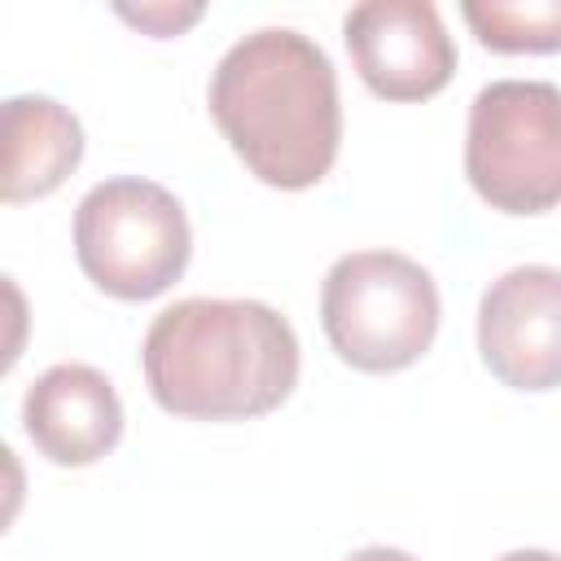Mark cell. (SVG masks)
Wrapping results in <instances>:
<instances>
[{"instance_id": "13", "label": "cell", "mask_w": 561, "mask_h": 561, "mask_svg": "<svg viewBox=\"0 0 561 561\" xmlns=\"http://www.w3.org/2000/svg\"><path fill=\"white\" fill-rule=\"evenodd\" d=\"M500 561H561L557 552H543V548H513V552H504Z\"/></svg>"}, {"instance_id": "7", "label": "cell", "mask_w": 561, "mask_h": 561, "mask_svg": "<svg viewBox=\"0 0 561 561\" xmlns=\"http://www.w3.org/2000/svg\"><path fill=\"white\" fill-rule=\"evenodd\" d=\"M346 53L381 101H430L456 75V44L430 0H364L342 18Z\"/></svg>"}, {"instance_id": "9", "label": "cell", "mask_w": 561, "mask_h": 561, "mask_svg": "<svg viewBox=\"0 0 561 561\" xmlns=\"http://www.w3.org/2000/svg\"><path fill=\"white\" fill-rule=\"evenodd\" d=\"M83 162V127L53 96H9L4 101V171L0 197L9 206L48 197Z\"/></svg>"}, {"instance_id": "3", "label": "cell", "mask_w": 561, "mask_h": 561, "mask_svg": "<svg viewBox=\"0 0 561 561\" xmlns=\"http://www.w3.org/2000/svg\"><path fill=\"white\" fill-rule=\"evenodd\" d=\"M443 302L434 276L399 250L342 254L320 285L329 346L355 373H403L438 337Z\"/></svg>"}, {"instance_id": "1", "label": "cell", "mask_w": 561, "mask_h": 561, "mask_svg": "<svg viewBox=\"0 0 561 561\" xmlns=\"http://www.w3.org/2000/svg\"><path fill=\"white\" fill-rule=\"evenodd\" d=\"M206 101L228 149L267 188H311L337 162V70L329 53L294 26L241 35L219 57Z\"/></svg>"}, {"instance_id": "6", "label": "cell", "mask_w": 561, "mask_h": 561, "mask_svg": "<svg viewBox=\"0 0 561 561\" xmlns=\"http://www.w3.org/2000/svg\"><path fill=\"white\" fill-rule=\"evenodd\" d=\"M478 355L508 390L543 394L561 386V267L522 263L482 289Z\"/></svg>"}, {"instance_id": "10", "label": "cell", "mask_w": 561, "mask_h": 561, "mask_svg": "<svg viewBox=\"0 0 561 561\" xmlns=\"http://www.w3.org/2000/svg\"><path fill=\"white\" fill-rule=\"evenodd\" d=\"M460 13L491 53H561V0H469Z\"/></svg>"}, {"instance_id": "4", "label": "cell", "mask_w": 561, "mask_h": 561, "mask_svg": "<svg viewBox=\"0 0 561 561\" xmlns=\"http://www.w3.org/2000/svg\"><path fill=\"white\" fill-rule=\"evenodd\" d=\"M188 254L193 232L180 197L145 175L101 180L75 206V259L118 302L167 294L184 276Z\"/></svg>"}, {"instance_id": "5", "label": "cell", "mask_w": 561, "mask_h": 561, "mask_svg": "<svg viewBox=\"0 0 561 561\" xmlns=\"http://www.w3.org/2000/svg\"><path fill=\"white\" fill-rule=\"evenodd\" d=\"M465 175L500 215L561 206V88L543 79H495L469 105Z\"/></svg>"}, {"instance_id": "2", "label": "cell", "mask_w": 561, "mask_h": 561, "mask_svg": "<svg viewBox=\"0 0 561 561\" xmlns=\"http://www.w3.org/2000/svg\"><path fill=\"white\" fill-rule=\"evenodd\" d=\"M153 403L184 421H254L298 386V333L259 298H180L140 342Z\"/></svg>"}, {"instance_id": "11", "label": "cell", "mask_w": 561, "mask_h": 561, "mask_svg": "<svg viewBox=\"0 0 561 561\" xmlns=\"http://www.w3.org/2000/svg\"><path fill=\"white\" fill-rule=\"evenodd\" d=\"M202 13H206L202 4H140V9L118 4V18L131 22V26H140V31L153 35V39H171V35L188 31Z\"/></svg>"}, {"instance_id": "8", "label": "cell", "mask_w": 561, "mask_h": 561, "mask_svg": "<svg viewBox=\"0 0 561 561\" xmlns=\"http://www.w3.org/2000/svg\"><path fill=\"white\" fill-rule=\"evenodd\" d=\"M22 430L31 447L61 469H83L110 456L123 438V399L92 364H53L22 399Z\"/></svg>"}, {"instance_id": "12", "label": "cell", "mask_w": 561, "mask_h": 561, "mask_svg": "<svg viewBox=\"0 0 561 561\" xmlns=\"http://www.w3.org/2000/svg\"><path fill=\"white\" fill-rule=\"evenodd\" d=\"M346 561H416L412 552H403V548H386V543H373V548H359V552H351Z\"/></svg>"}]
</instances>
